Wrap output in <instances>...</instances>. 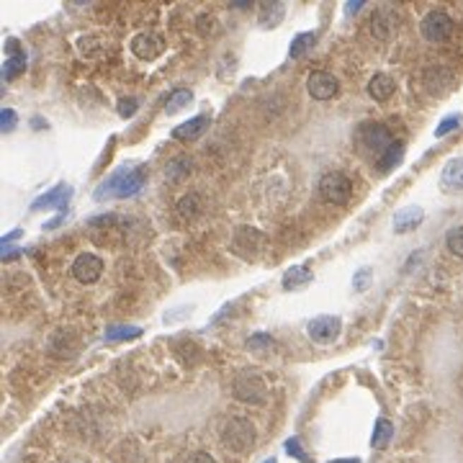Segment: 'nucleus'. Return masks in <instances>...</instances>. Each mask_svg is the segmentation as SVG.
Instances as JSON below:
<instances>
[{
    "label": "nucleus",
    "mask_w": 463,
    "mask_h": 463,
    "mask_svg": "<svg viewBox=\"0 0 463 463\" xmlns=\"http://www.w3.org/2000/svg\"><path fill=\"white\" fill-rule=\"evenodd\" d=\"M206 124H209V116H196L191 122H185V124H180V127L172 129V136L180 139V142H191V139H196V136L206 129Z\"/></svg>",
    "instance_id": "16"
},
{
    "label": "nucleus",
    "mask_w": 463,
    "mask_h": 463,
    "mask_svg": "<svg viewBox=\"0 0 463 463\" xmlns=\"http://www.w3.org/2000/svg\"><path fill=\"white\" fill-rule=\"evenodd\" d=\"M191 160L188 157H175L170 165H168V170H165V175H168V180H172V183H178V180L188 178L191 175Z\"/></svg>",
    "instance_id": "19"
},
{
    "label": "nucleus",
    "mask_w": 463,
    "mask_h": 463,
    "mask_svg": "<svg viewBox=\"0 0 463 463\" xmlns=\"http://www.w3.org/2000/svg\"><path fill=\"white\" fill-rule=\"evenodd\" d=\"M314 42H317V36H314L312 31H307V34H299V36H296V39L291 42L288 57H291V59H301V57H304V54H307V52L314 47Z\"/></svg>",
    "instance_id": "21"
},
{
    "label": "nucleus",
    "mask_w": 463,
    "mask_h": 463,
    "mask_svg": "<svg viewBox=\"0 0 463 463\" xmlns=\"http://www.w3.org/2000/svg\"><path fill=\"white\" fill-rule=\"evenodd\" d=\"M191 98H193V93L188 90V88H178V90L170 93V98H168V106H165V111H168V114H178L180 108L191 103Z\"/></svg>",
    "instance_id": "22"
},
{
    "label": "nucleus",
    "mask_w": 463,
    "mask_h": 463,
    "mask_svg": "<svg viewBox=\"0 0 463 463\" xmlns=\"http://www.w3.org/2000/svg\"><path fill=\"white\" fill-rule=\"evenodd\" d=\"M119 114H122L124 119L134 116L136 114V98H122V100H119Z\"/></svg>",
    "instance_id": "29"
},
{
    "label": "nucleus",
    "mask_w": 463,
    "mask_h": 463,
    "mask_svg": "<svg viewBox=\"0 0 463 463\" xmlns=\"http://www.w3.org/2000/svg\"><path fill=\"white\" fill-rule=\"evenodd\" d=\"M312 281V271L304 268V265H296V268H288L283 276V288L286 291H296L301 286H307Z\"/></svg>",
    "instance_id": "17"
},
{
    "label": "nucleus",
    "mask_w": 463,
    "mask_h": 463,
    "mask_svg": "<svg viewBox=\"0 0 463 463\" xmlns=\"http://www.w3.org/2000/svg\"><path fill=\"white\" fill-rule=\"evenodd\" d=\"M422 219H425V211L420 206H406L394 214V229L402 235V232H409V229L417 227Z\"/></svg>",
    "instance_id": "14"
},
{
    "label": "nucleus",
    "mask_w": 463,
    "mask_h": 463,
    "mask_svg": "<svg viewBox=\"0 0 463 463\" xmlns=\"http://www.w3.org/2000/svg\"><path fill=\"white\" fill-rule=\"evenodd\" d=\"M394 90H397V83L389 75H384V72H378V75H373L368 80V93L373 100H389L394 95Z\"/></svg>",
    "instance_id": "13"
},
{
    "label": "nucleus",
    "mask_w": 463,
    "mask_h": 463,
    "mask_svg": "<svg viewBox=\"0 0 463 463\" xmlns=\"http://www.w3.org/2000/svg\"><path fill=\"white\" fill-rule=\"evenodd\" d=\"M142 335V329L134 327V324H124V327H111L106 332V340L116 342V340H136Z\"/></svg>",
    "instance_id": "23"
},
{
    "label": "nucleus",
    "mask_w": 463,
    "mask_h": 463,
    "mask_svg": "<svg viewBox=\"0 0 463 463\" xmlns=\"http://www.w3.org/2000/svg\"><path fill=\"white\" fill-rule=\"evenodd\" d=\"M358 8H361V0H356V3H350V6H348V13H353V11H358Z\"/></svg>",
    "instance_id": "35"
},
{
    "label": "nucleus",
    "mask_w": 463,
    "mask_h": 463,
    "mask_svg": "<svg viewBox=\"0 0 463 463\" xmlns=\"http://www.w3.org/2000/svg\"><path fill=\"white\" fill-rule=\"evenodd\" d=\"M458 124H461V119L458 116H448V119H443L440 127L435 129V136H445L448 131H453V129H458Z\"/></svg>",
    "instance_id": "28"
},
{
    "label": "nucleus",
    "mask_w": 463,
    "mask_h": 463,
    "mask_svg": "<svg viewBox=\"0 0 463 463\" xmlns=\"http://www.w3.org/2000/svg\"><path fill=\"white\" fill-rule=\"evenodd\" d=\"M402 157H404V144L402 142H394L389 150L384 152V155L378 157V170L381 172H389L392 168H397V165L402 163Z\"/></svg>",
    "instance_id": "18"
},
{
    "label": "nucleus",
    "mask_w": 463,
    "mask_h": 463,
    "mask_svg": "<svg viewBox=\"0 0 463 463\" xmlns=\"http://www.w3.org/2000/svg\"><path fill=\"white\" fill-rule=\"evenodd\" d=\"M188 463H216V461L209 456V453H196V456H191V461Z\"/></svg>",
    "instance_id": "33"
},
{
    "label": "nucleus",
    "mask_w": 463,
    "mask_h": 463,
    "mask_svg": "<svg viewBox=\"0 0 463 463\" xmlns=\"http://www.w3.org/2000/svg\"><path fill=\"white\" fill-rule=\"evenodd\" d=\"M440 183L445 185L448 191H463V157L450 160V163L443 168Z\"/></svg>",
    "instance_id": "15"
},
{
    "label": "nucleus",
    "mask_w": 463,
    "mask_h": 463,
    "mask_svg": "<svg viewBox=\"0 0 463 463\" xmlns=\"http://www.w3.org/2000/svg\"><path fill=\"white\" fill-rule=\"evenodd\" d=\"M445 247H448L456 257H463V227L450 229L448 237H445Z\"/></svg>",
    "instance_id": "25"
},
{
    "label": "nucleus",
    "mask_w": 463,
    "mask_h": 463,
    "mask_svg": "<svg viewBox=\"0 0 463 463\" xmlns=\"http://www.w3.org/2000/svg\"><path fill=\"white\" fill-rule=\"evenodd\" d=\"M72 276L78 278L80 283H95L100 276H103V260L98 255H93V252H83V255L75 257V263H72Z\"/></svg>",
    "instance_id": "7"
},
{
    "label": "nucleus",
    "mask_w": 463,
    "mask_h": 463,
    "mask_svg": "<svg viewBox=\"0 0 463 463\" xmlns=\"http://www.w3.org/2000/svg\"><path fill=\"white\" fill-rule=\"evenodd\" d=\"M144 178H147V172H144V168H139V165H134V168H122V170H116L114 175H108V178L98 185L95 201L131 199V196H136V193L142 191Z\"/></svg>",
    "instance_id": "1"
},
{
    "label": "nucleus",
    "mask_w": 463,
    "mask_h": 463,
    "mask_svg": "<svg viewBox=\"0 0 463 463\" xmlns=\"http://www.w3.org/2000/svg\"><path fill=\"white\" fill-rule=\"evenodd\" d=\"M307 332L314 342H320V345H329V342H335L342 332V322L340 317H332V314H322L317 320H312L307 324Z\"/></svg>",
    "instance_id": "6"
},
{
    "label": "nucleus",
    "mask_w": 463,
    "mask_h": 463,
    "mask_svg": "<svg viewBox=\"0 0 463 463\" xmlns=\"http://www.w3.org/2000/svg\"><path fill=\"white\" fill-rule=\"evenodd\" d=\"M422 29V36L428 39V42L438 44V42H445L453 31V18L448 13H443V11H430L420 23Z\"/></svg>",
    "instance_id": "5"
},
{
    "label": "nucleus",
    "mask_w": 463,
    "mask_h": 463,
    "mask_svg": "<svg viewBox=\"0 0 463 463\" xmlns=\"http://www.w3.org/2000/svg\"><path fill=\"white\" fill-rule=\"evenodd\" d=\"M329 463H361L358 458H337V461H329Z\"/></svg>",
    "instance_id": "34"
},
{
    "label": "nucleus",
    "mask_w": 463,
    "mask_h": 463,
    "mask_svg": "<svg viewBox=\"0 0 463 463\" xmlns=\"http://www.w3.org/2000/svg\"><path fill=\"white\" fill-rule=\"evenodd\" d=\"M392 435H394V425L389 420H378L376 422V430H373V438H370V445L373 448H386L389 445V440H392Z\"/></svg>",
    "instance_id": "20"
},
{
    "label": "nucleus",
    "mask_w": 463,
    "mask_h": 463,
    "mask_svg": "<svg viewBox=\"0 0 463 463\" xmlns=\"http://www.w3.org/2000/svg\"><path fill=\"white\" fill-rule=\"evenodd\" d=\"M265 463H276V461H273V458H271V461H265Z\"/></svg>",
    "instance_id": "36"
},
{
    "label": "nucleus",
    "mask_w": 463,
    "mask_h": 463,
    "mask_svg": "<svg viewBox=\"0 0 463 463\" xmlns=\"http://www.w3.org/2000/svg\"><path fill=\"white\" fill-rule=\"evenodd\" d=\"M70 185H57V188H52L49 193H44L39 199L31 204V211H39V209H49V206H59L64 209L67 199H70Z\"/></svg>",
    "instance_id": "12"
},
{
    "label": "nucleus",
    "mask_w": 463,
    "mask_h": 463,
    "mask_svg": "<svg viewBox=\"0 0 463 463\" xmlns=\"http://www.w3.org/2000/svg\"><path fill=\"white\" fill-rule=\"evenodd\" d=\"M131 52L144 62H152L163 54V39L155 34H139L131 39Z\"/></svg>",
    "instance_id": "10"
},
{
    "label": "nucleus",
    "mask_w": 463,
    "mask_h": 463,
    "mask_svg": "<svg viewBox=\"0 0 463 463\" xmlns=\"http://www.w3.org/2000/svg\"><path fill=\"white\" fill-rule=\"evenodd\" d=\"M286 450H288V453H293V456L299 458V461H307V456H304V450H301V445H299V440H296V438L286 443Z\"/></svg>",
    "instance_id": "31"
},
{
    "label": "nucleus",
    "mask_w": 463,
    "mask_h": 463,
    "mask_svg": "<svg viewBox=\"0 0 463 463\" xmlns=\"http://www.w3.org/2000/svg\"><path fill=\"white\" fill-rule=\"evenodd\" d=\"M0 124H3L6 131H11V129L16 127V114L11 111V108H3V114H0Z\"/></svg>",
    "instance_id": "30"
},
{
    "label": "nucleus",
    "mask_w": 463,
    "mask_h": 463,
    "mask_svg": "<svg viewBox=\"0 0 463 463\" xmlns=\"http://www.w3.org/2000/svg\"><path fill=\"white\" fill-rule=\"evenodd\" d=\"M368 276H370V273H368V268H363V271H361V273H358V276H356V288H358V291H363L365 278H368Z\"/></svg>",
    "instance_id": "32"
},
{
    "label": "nucleus",
    "mask_w": 463,
    "mask_h": 463,
    "mask_svg": "<svg viewBox=\"0 0 463 463\" xmlns=\"http://www.w3.org/2000/svg\"><path fill=\"white\" fill-rule=\"evenodd\" d=\"M307 90H309V95H312V98L329 100L332 95H337V90H340V83H337V78L332 75V72L317 70V72H312V75H309Z\"/></svg>",
    "instance_id": "8"
},
{
    "label": "nucleus",
    "mask_w": 463,
    "mask_h": 463,
    "mask_svg": "<svg viewBox=\"0 0 463 463\" xmlns=\"http://www.w3.org/2000/svg\"><path fill=\"white\" fill-rule=\"evenodd\" d=\"M178 211H180V216H196V211H199V196H196V193L183 196V199L178 201Z\"/></svg>",
    "instance_id": "26"
},
{
    "label": "nucleus",
    "mask_w": 463,
    "mask_h": 463,
    "mask_svg": "<svg viewBox=\"0 0 463 463\" xmlns=\"http://www.w3.org/2000/svg\"><path fill=\"white\" fill-rule=\"evenodd\" d=\"M320 196L327 204L332 206H345L350 201V193H353V183L348 180V175H342V172L332 170V172H324L320 178Z\"/></svg>",
    "instance_id": "3"
},
{
    "label": "nucleus",
    "mask_w": 463,
    "mask_h": 463,
    "mask_svg": "<svg viewBox=\"0 0 463 463\" xmlns=\"http://www.w3.org/2000/svg\"><path fill=\"white\" fill-rule=\"evenodd\" d=\"M361 144L368 147L373 155L381 157L394 144V139H392V134H389V129L381 127V124H365V127L361 129Z\"/></svg>",
    "instance_id": "9"
},
{
    "label": "nucleus",
    "mask_w": 463,
    "mask_h": 463,
    "mask_svg": "<svg viewBox=\"0 0 463 463\" xmlns=\"http://www.w3.org/2000/svg\"><path fill=\"white\" fill-rule=\"evenodd\" d=\"M6 49H8V59H6V64H3V78L13 80L16 75L23 72V67H26V54L18 49V42H16V39H8Z\"/></svg>",
    "instance_id": "11"
},
{
    "label": "nucleus",
    "mask_w": 463,
    "mask_h": 463,
    "mask_svg": "<svg viewBox=\"0 0 463 463\" xmlns=\"http://www.w3.org/2000/svg\"><path fill=\"white\" fill-rule=\"evenodd\" d=\"M283 18V3H271V6L263 8V16H260V21L265 26H278V21Z\"/></svg>",
    "instance_id": "24"
},
{
    "label": "nucleus",
    "mask_w": 463,
    "mask_h": 463,
    "mask_svg": "<svg viewBox=\"0 0 463 463\" xmlns=\"http://www.w3.org/2000/svg\"><path fill=\"white\" fill-rule=\"evenodd\" d=\"M235 397L245 404H263L268 399V389L263 378H257L255 373H242L235 381Z\"/></svg>",
    "instance_id": "4"
},
{
    "label": "nucleus",
    "mask_w": 463,
    "mask_h": 463,
    "mask_svg": "<svg viewBox=\"0 0 463 463\" xmlns=\"http://www.w3.org/2000/svg\"><path fill=\"white\" fill-rule=\"evenodd\" d=\"M247 348L250 350H271V348H276V342H273L268 335H255L247 340Z\"/></svg>",
    "instance_id": "27"
},
{
    "label": "nucleus",
    "mask_w": 463,
    "mask_h": 463,
    "mask_svg": "<svg viewBox=\"0 0 463 463\" xmlns=\"http://www.w3.org/2000/svg\"><path fill=\"white\" fill-rule=\"evenodd\" d=\"M221 440L227 448H232L235 453H245L255 445V428H252V422L250 420H242V417H232V420L224 425L221 430Z\"/></svg>",
    "instance_id": "2"
}]
</instances>
